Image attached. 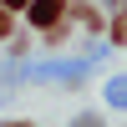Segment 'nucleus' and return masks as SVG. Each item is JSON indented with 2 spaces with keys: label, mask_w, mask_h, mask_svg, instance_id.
Instances as JSON below:
<instances>
[{
  "label": "nucleus",
  "mask_w": 127,
  "mask_h": 127,
  "mask_svg": "<svg viewBox=\"0 0 127 127\" xmlns=\"http://www.w3.org/2000/svg\"><path fill=\"white\" fill-rule=\"evenodd\" d=\"M10 127H20V122H10Z\"/></svg>",
  "instance_id": "obj_5"
},
{
  "label": "nucleus",
  "mask_w": 127,
  "mask_h": 127,
  "mask_svg": "<svg viewBox=\"0 0 127 127\" xmlns=\"http://www.w3.org/2000/svg\"><path fill=\"white\" fill-rule=\"evenodd\" d=\"M0 36H10V15H5V5H0Z\"/></svg>",
  "instance_id": "obj_3"
},
{
  "label": "nucleus",
  "mask_w": 127,
  "mask_h": 127,
  "mask_svg": "<svg viewBox=\"0 0 127 127\" xmlns=\"http://www.w3.org/2000/svg\"><path fill=\"white\" fill-rule=\"evenodd\" d=\"M112 31H117V41H127V15H117V26H112Z\"/></svg>",
  "instance_id": "obj_2"
},
{
  "label": "nucleus",
  "mask_w": 127,
  "mask_h": 127,
  "mask_svg": "<svg viewBox=\"0 0 127 127\" xmlns=\"http://www.w3.org/2000/svg\"><path fill=\"white\" fill-rule=\"evenodd\" d=\"M61 10H66V0H36V5H31V20H36V26H56Z\"/></svg>",
  "instance_id": "obj_1"
},
{
  "label": "nucleus",
  "mask_w": 127,
  "mask_h": 127,
  "mask_svg": "<svg viewBox=\"0 0 127 127\" xmlns=\"http://www.w3.org/2000/svg\"><path fill=\"white\" fill-rule=\"evenodd\" d=\"M0 5H5V10H15V5H26V0H0Z\"/></svg>",
  "instance_id": "obj_4"
}]
</instances>
